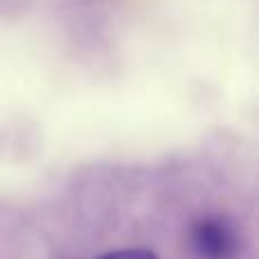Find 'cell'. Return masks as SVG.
Listing matches in <instances>:
<instances>
[{"instance_id":"obj_1","label":"cell","mask_w":259,"mask_h":259,"mask_svg":"<svg viewBox=\"0 0 259 259\" xmlns=\"http://www.w3.org/2000/svg\"><path fill=\"white\" fill-rule=\"evenodd\" d=\"M189 246L196 259H237L241 252V237L225 216L207 214L191 225Z\"/></svg>"},{"instance_id":"obj_2","label":"cell","mask_w":259,"mask_h":259,"mask_svg":"<svg viewBox=\"0 0 259 259\" xmlns=\"http://www.w3.org/2000/svg\"><path fill=\"white\" fill-rule=\"evenodd\" d=\"M98 259H157V255L152 250H146V248H125V250L105 252Z\"/></svg>"}]
</instances>
